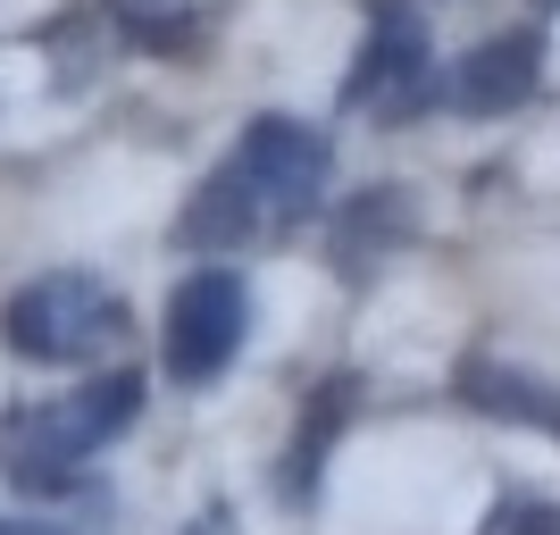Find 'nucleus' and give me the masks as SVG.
Returning <instances> with one entry per match:
<instances>
[{
	"label": "nucleus",
	"instance_id": "1",
	"mask_svg": "<svg viewBox=\"0 0 560 535\" xmlns=\"http://www.w3.org/2000/svg\"><path fill=\"white\" fill-rule=\"evenodd\" d=\"M0 335L18 360H93L101 344L126 335V302L101 277H34L25 293H9Z\"/></svg>",
	"mask_w": 560,
	"mask_h": 535
},
{
	"label": "nucleus",
	"instance_id": "2",
	"mask_svg": "<svg viewBox=\"0 0 560 535\" xmlns=\"http://www.w3.org/2000/svg\"><path fill=\"white\" fill-rule=\"evenodd\" d=\"M243 318H252V293L234 268H192L176 284V302H167V376L176 385H210L226 369L234 351H243Z\"/></svg>",
	"mask_w": 560,
	"mask_h": 535
},
{
	"label": "nucleus",
	"instance_id": "3",
	"mask_svg": "<svg viewBox=\"0 0 560 535\" xmlns=\"http://www.w3.org/2000/svg\"><path fill=\"white\" fill-rule=\"evenodd\" d=\"M343 101H351V109H376V117H419L427 101H435V68H427L419 9L369 0V43H360V68L343 75Z\"/></svg>",
	"mask_w": 560,
	"mask_h": 535
},
{
	"label": "nucleus",
	"instance_id": "4",
	"mask_svg": "<svg viewBox=\"0 0 560 535\" xmlns=\"http://www.w3.org/2000/svg\"><path fill=\"white\" fill-rule=\"evenodd\" d=\"M234 160L252 167V185H259V201H268V218H310L318 210V193H327V167H335V151H327V135H310L302 117H252V135H243V151Z\"/></svg>",
	"mask_w": 560,
	"mask_h": 535
},
{
	"label": "nucleus",
	"instance_id": "5",
	"mask_svg": "<svg viewBox=\"0 0 560 535\" xmlns=\"http://www.w3.org/2000/svg\"><path fill=\"white\" fill-rule=\"evenodd\" d=\"M101 443L75 427L68 402H43V410H9L0 427V477L18 493H75L84 486V461Z\"/></svg>",
	"mask_w": 560,
	"mask_h": 535
},
{
	"label": "nucleus",
	"instance_id": "6",
	"mask_svg": "<svg viewBox=\"0 0 560 535\" xmlns=\"http://www.w3.org/2000/svg\"><path fill=\"white\" fill-rule=\"evenodd\" d=\"M544 84V34L536 25H518V34H493V43H477L460 59V84H452V101L477 117H502L518 109V101Z\"/></svg>",
	"mask_w": 560,
	"mask_h": 535
},
{
	"label": "nucleus",
	"instance_id": "7",
	"mask_svg": "<svg viewBox=\"0 0 560 535\" xmlns=\"http://www.w3.org/2000/svg\"><path fill=\"white\" fill-rule=\"evenodd\" d=\"M259 226H277V218H268V201H259L252 167L226 160L210 185L185 201V218H176V243H185V252H234V243H252Z\"/></svg>",
	"mask_w": 560,
	"mask_h": 535
},
{
	"label": "nucleus",
	"instance_id": "8",
	"mask_svg": "<svg viewBox=\"0 0 560 535\" xmlns=\"http://www.w3.org/2000/svg\"><path fill=\"white\" fill-rule=\"evenodd\" d=\"M351 376H327L318 394H310V419H302V435H293V452H284V502H310L318 493V477H327V452H335V435H343V419H351Z\"/></svg>",
	"mask_w": 560,
	"mask_h": 535
},
{
	"label": "nucleus",
	"instance_id": "9",
	"mask_svg": "<svg viewBox=\"0 0 560 535\" xmlns=\"http://www.w3.org/2000/svg\"><path fill=\"white\" fill-rule=\"evenodd\" d=\"M460 394H468V410H486V419H552L544 385H527L518 369H493V360H468Z\"/></svg>",
	"mask_w": 560,
	"mask_h": 535
},
{
	"label": "nucleus",
	"instance_id": "10",
	"mask_svg": "<svg viewBox=\"0 0 560 535\" xmlns=\"http://www.w3.org/2000/svg\"><path fill=\"white\" fill-rule=\"evenodd\" d=\"M68 410H75V427H84L93 443H109V435H126V427H135V410H142V376H135V369H109V376H93V385H84Z\"/></svg>",
	"mask_w": 560,
	"mask_h": 535
},
{
	"label": "nucleus",
	"instance_id": "11",
	"mask_svg": "<svg viewBox=\"0 0 560 535\" xmlns=\"http://www.w3.org/2000/svg\"><path fill=\"white\" fill-rule=\"evenodd\" d=\"M385 234H401V201L394 193H369V201H351L343 210V234H335V243H343V268H360V243H385Z\"/></svg>",
	"mask_w": 560,
	"mask_h": 535
},
{
	"label": "nucleus",
	"instance_id": "12",
	"mask_svg": "<svg viewBox=\"0 0 560 535\" xmlns=\"http://www.w3.org/2000/svg\"><path fill=\"white\" fill-rule=\"evenodd\" d=\"M486 535H560V511L552 502H502L486 519Z\"/></svg>",
	"mask_w": 560,
	"mask_h": 535
},
{
	"label": "nucleus",
	"instance_id": "13",
	"mask_svg": "<svg viewBox=\"0 0 560 535\" xmlns=\"http://www.w3.org/2000/svg\"><path fill=\"white\" fill-rule=\"evenodd\" d=\"M185 535H226V511H210V519H192Z\"/></svg>",
	"mask_w": 560,
	"mask_h": 535
},
{
	"label": "nucleus",
	"instance_id": "14",
	"mask_svg": "<svg viewBox=\"0 0 560 535\" xmlns=\"http://www.w3.org/2000/svg\"><path fill=\"white\" fill-rule=\"evenodd\" d=\"M0 535H68V527H25V519H0Z\"/></svg>",
	"mask_w": 560,
	"mask_h": 535
},
{
	"label": "nucleus",
	"instance_id": "15",
	"mask_svg": "<svg viewBox=\"0 0 560 535\" xmlns=\"http://www.w3.org/2000/svg\"><path fill=\"white\" fill-rule=\"evenodd\" d=\"M544 427H552V435H560V402H552V419H544Z\"/></svg>",
	"mask_w": 560,
	"mask_h": 535
},
{
	"label": "nucleus",
	"instance_id": "16",
	"mask_svg": "<svg viewBox=\"0 0 560 535\" xmlns=\"http://www.w3.org/2000/svg\"><path fill=\"white\" fill-rule=\"evenodd\" d=\"M544 9H560V0H544Z\"/></svg>",
	"mask_w": 560,
	"mask_h": 535
}]
</instances>
